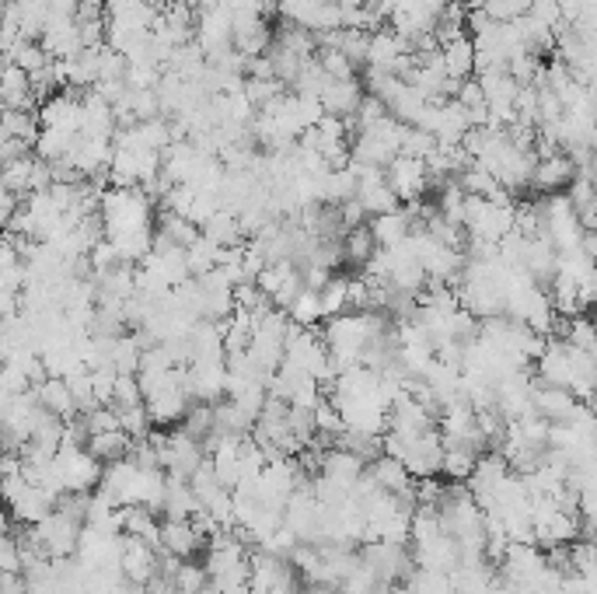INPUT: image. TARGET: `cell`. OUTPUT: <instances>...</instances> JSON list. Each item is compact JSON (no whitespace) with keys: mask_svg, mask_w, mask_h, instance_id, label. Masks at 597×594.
Masks as SVG:
<instances>
[{"mask_svg":"<svg viewBox=\"0 0 597 594\" xmlns=\"http://www.w3.org/2000/svg\"><path fill=\"white\" fill-rule=\"evenodd\" d=\"M482 11H486L496 25H507V21H514V18H521V14H524L521 7H517V0H489Z\"/></svg>","mask_w":597,"mask_h":594,"instance_id":"28","label":"cell"},{"mask_svg":"<svg viewBox=\"0 0 597 594\" xmlns=\"http://www.w3.org/2000/svg\"><path fill=\"white\" fill-rule=\"evenodd\" d=\"M0 594H25V581H21V574L0 577Z\"/></svg>","mask_w":597,"mask_h":594,"instance_id":"30","label":"cell"},{"mask_svg":"<svg viewBox=\"0 0 597 594\" xmlns=\"http://www.w3.org/2000/svg\"><path fill=\"white\" fill-rule=\"evenodd\" d=\"M364 95H367L364 84H360L357 77H350V81H325V88L318 91V102H322L325 116L350 119Z\"/></svg>","mask_w":597,"mask_h":594,"instance_id":"7","label":"cell"},{"mask_svg":"<svg viewBox=\"0 0 597 594\" xmlns=\"http://www.w3.org/2000/svg\"><path fill=\"white\" fill-rule=\"evenodd\" d=\"M53 500H56L53 493H46L42 486L28 483L25 490L11 500V504H4V511H7V518L18 521L21 528H32V525H39L46 514H53Z\"/></svg>","mask_w":597,"mask_h":594,"instance_id":"5","label":"cell"},{"mask_svg":"<svg viewBox=\"0 0 597 594\" xmlns=\"http://www.w3.org/2000/svg\"><path fill=\"white\" fill-rule=\"evenodd\" d=\"M199 235L210 238L213 245H220V249H231V245H241V228H238V214L234 210H213L210 217H206L203 224H199Z\"/></svg>","mask_w":597,"mask_h":594,"instance_id":"12","label":"cell"},{"mask_svg":"<svg viewBox=\"0 0 597 594\" xmlns=\"http://www.w3.org/2000/svg\"><path fill=\"white\" fill-rule=\"evenodd\" d=\"M573 175H577V172H573L570 154H556V158L535 161L528 186L535 189V193H542V196H549V193H566V186L573 182Z\"/></svg>","mask_w":597,"mask_h":594,"instance_id":"6","label":"cell"},{"mask_svg":"<svg viewBox=\"0 0 597 594\" xmlns=\"http://www.w3.org/2000/svg\"><path fill=\"white\" fill-rule=\"evenodd\" d=\"M18 210V196L0 189V235H7V224H11V214Z\"/></svg>","mask_w":597,"mask_h":594,"instance_id":"29","label":"cell"},{"mask_svg":"<svg viewBox=\"0 0 597 594\" xmlns=\"http://www.w3.org/2000/svg\"><path fill=\"white\" fill-rule=\"evenodd\" d=\"M0 4H4V7H7V4H11V0H0Z\"/></svg>","mask_w":597,"mask_h":594,"instance_id":"35","label":"cell"},{"mask_svg":"<svg viewBox=\"0 0 597 594\" xmlns=\"http://www.w3.org/2000/svg\"><path fill=\"white\" fill-rule=\"evenodd\" d=\"M339 242H343V266H353V270H364V266L374 259V252H378V242H374L367 224L350 228Z\"/></svg>","mask_w":597,"mask_h":594,"instance_id":"15","label":"cell"},{"mask_svg":"<svg viewBox=\"0 0 597 594\" xmlns=\"http://www.w3.org/2000/svg\"><path fill=\"white\" fill-rule=\"evenodd\" d=\"M437 147V140L430 137L426 130H419V126H402V140H398V154H405V158H419L423 161L426 154Z\"/></svg>","mask_w":597,"mask_h":594,"instance_id":"24","label":"cell"},{"mask_svg":"<svg viewBox=\"0 0 597 594\" xmlns=\"http://www.w3.org/2000/svg\"><path fill=\"white\" fill-rule=\"evenodd\" d=\"M0 109L35 112L32 81H28L25 70H18L14 63H0Z\"/></svg>","mask_w":597,"mask_h":594,"instance_id":"8","label":"cell"},{"mask_svg":"<svg viewBox=\"0 0 597 594\" xmlns=\"http://www.w3.org/2000/svg\"><path fill=\"white\" fill-rule=\"evenodd\" d=\"M0 574H21V556L14 535H0Z\"/></svg>","mask_w":597,"mask_h":594,"instance_id":"27","label":"cell"},{"mask_svg":"<svg viewBox=\"0 0 597 594\" xmlns=\"http://www.w3.org/2000/svg\"><path fill=\"white\" fill-rule=\"evenodd\" d=\"M385 182L392 186L398 203H416V200H426V196H430V175H426V165L419 158L395 154V158L385 165Z\"/></svg>","mask_w":597,"mask_h":594,"instance_id":"2","label":"cell"},{"mask_svg":"<svg viewBox=\"0 0 597 594\" xmlns=\"http://www.w3.org/2000/svg\"><path fill=\"white\" fill-rule=\"evenodd\" d=\"M81 528H84L81 521L53 511V514H46L39 525L28 528V535L39 542V549L49 556V560H70V556L77 553V542H81Z\"/></svg>","mask_w":597,"mask_h":594,"instance_id":"1","label":"cell"},{"mask_svg":"<svg viewBox=\"0 0 597 594\" xmlns=\"http://www.w3.org/2000/svg\"><path fill=\"white\" fill-rule=\"evenodd\" d=\"M367 472H371L374 483H378L385 493H392V497H398V493H405V490H412V483H416V479L405 472V465L398 462V458H392V455H378Z\"/></svg>","mask_w":597,"mask_h":594,"instance_id":"14","label":"cell"},{"mask_svg":"<svg viewBox=\"0 0 597 594\" xmlns=\"http://www.w3.org/2000/svg\"><path fill=\"white\" fill-rule=\"evenodd\" d=\"M252 4L259 7V14L266 18V14H276V4H280V0H252Z\"/></svg>","mask_w":597,"mask_h":594,"instance_id":"32","label":"cell"},{"mask_svg":"<svg viewBox=\"0 0 597 594\" xmlns=\"http://www.w3.org/2000/svg\"><path fill=\"white\" fill-rule=\"evenodd\" d=\"M32 158L35 154H28V158H18V161H4L0 165V189H7V193H28V175H32Z\"/></svg>","mask_w":597,"mask_h":594,"instance_id":"21","label":"cell"},{"mask_svg":"<svg viewBox=\"0 0 597 594\" xmlns=\"http://www.w3.org/2000/svg\"><path fill=\"white\" fill-rule=\"evenodd\" d=\"M475 458L479 455H472V451H465V448H444L437 476L444 479V483H465L475 469Z\"/></svg>","mask_w":597,"mask_h":594,"instance_id":"17","label":"cell"},{"mask_svg":"<svg viewBox=\"0 0 597 594\" xmlns=\"http://www.w3.org/2000/svg\"><path fill=\"white\" fill-rule=\"evenodd\" d=\"M179 430L193 437V441L206 444V437L213 434V402H189Z\"/></svg>","mask_w":597,"mask_h":594,"instance_id":"19","label":"cell"},{"mask_svg":"<svg viewBox=\"0 0 597 594\" xmlns=\"http://www.w3.org/2000/svg\"><path fill=\"white\" fill-rule=\"evenodd\" d=\"M32 392H35V402H39L46 413L60 416V420L77 416V406H74V395H70V388H67V378H53V374H49V378H42Z\"/></svg>","mask_w":597,"mask_h":594,"instance_id":"9","label":"cell"},{"mask_svg":"<svg viewBox=\"0 0 597 594\" xmlns=\"http://www.w3.org/2000/svg\"><path fill=\"white\" fill-rule=\"evenodd\" d=\"M203 549V539L193 528L189 518H165L158 528V553H168L175 560H196V553Z\"/></svg>","mask_w":597,"mask_h":594,"instance_id":"4","label":"cell"},{"mask_svg":"<svg viewBox=\"0 0 597 594\" xmlns=\"http://www.w3.org/2000/svg\"><path fill=\"white\" fill-rule=\"evenodd\" d=\"M287 318L294 325H304V329H318V325L325 322L322 304H318V294L308 291V287H301V294H297L294 304L287 308Z\"/></svg>","mask_w":597,"mask_h":594,"instance_id":"18","label":"cell"},{"mask_svg":"<svg viewBox=\"0 0 597 594\" xmlns=\"http://www.w3.org/2000/svg\"><path fill=\"white\" fill-rule=\"evenodd\" d=\"M130 448H133V437L123 434V430H105V434H91L88 441H84V451L102 465L126 458L130 455Z\"/></svg>","mask_w":597,"mask_h":594,"instance_id":"13","label":"cell"},{"mask_svg":"<svg viewBox=\"0 0 597 594\" xmlns=\"http://www.w3.org/2000/svg\"><path fill=\"white\" fill-rule=\"evenodd\" d=\"M217 263H220V245H213L210 238L199 235L196 242L186 249V270H189V277H193V280L213 273V270H217Z\"/></svg>","mask_w":597,"mask_h":594,"instance_id":"16","label":"cell"},{"mask_svg":"<svg viewBox=\"0 0 597 594\" xmlns=\"http://www.w3.org/2000/svg\"><path fill=\"white\" fill-rule=\"evenodd\" d=\"M0 140H4V119H0Z\"/></svg>","mask_w":597,"mask_h":594,"instance_id":"34","label":"cell"},{"mask_svg":"<svg viewBox=\"0 0 597 594\" xmlns=\"http://www.w3.org/2000/svg\"><path fill=\"white\" fill-rule=\"evenodd\" d=\"M77 7H81V11H98V14H105V0H77Z\"/></svg>","mask_w":597,"mask_h":594,"instance_id":"31","label":"cell"},{"mask_svg":"<svg viewBox=\"0 0 597 594\" xmlns=\"http://www.w3.org/2000/svg\"><path fill=\"white\" fill-rule=\"evenodd\" d=\"M0 119H4V137H18V140L35 144V137H39V119H35V112L0 109Z\"/></svg>","mask_w":597,"mask_h":594,"instance_id":"20","label":"cell"},{"mask_svg":"<svg viewBox=\"0 0 597 594\" xmlns=\"http://www.w3.org/2000/svg\"><path fill=\"white\" fill-rule=\"evenodd\" d=\"M206 570H203V563H196V560H182L179 563V570H175V591L179 594H199L206 588Z\"/></svg>","mask_w":597,"mask_h":594,"instance_id":"25","label":"cell"},{"mask_svg":"<svg viewBox=\"0 0 597 594\" xmlns=\"http://www.w3.org/2000/svg\"><path fill=\"white\" fill-rule=\"evenodd\" d=\"M454 102L461 105V109H479V105H486V95H482L479 81L472 77H465V81L458 84V91H454Z\"/></svg>","mask_w":597,"mask_h":594,"instance_id":"26","label":"cell"},{"mask_svg":"<svg viewBox=\"0 0 597 594\" xmlns=\"http://www.w3.org/2000/svg\"><path fill=\"white\" fill-rule=\"evenodd\" d=\"M580 402L570 388H556V385H531V413H538L549 423H570L577 416Z\"/></svg>","mask_w":597,"mask_h":594,"instance_id":"3","label":"cell"},{"mask_svg":"<svg viewBox=\"0 0 597 594\" xmlns=\"http://www.w3.org/2000/svg\"><path fill=\"white\" fill-rule=\"evenodd\" d=\"M318 294V304H322V315L332 318V315H343L346 311V277H339V273H332L329 280H325L322 291Z\"/></svg>","mask_w":597,"mask_h":594,"instance_id":"22","label":"cell"},{"mask_svg":"<svg viewBox=\"0 0 597 594\" xmlns=\"http://www.w3.org/2000/svg\"><path fill=\"white\" fill-rule=\"evenodd\" d=\"M440 67H444L447 77L454 81H465V77L475 74V46L468 35H458V39L444 42L440 46Z\"/></svg>","mask_w":597,"mask_h":594,"instance_id":"11","label":"cell"},{"mask_svg":"<svg viewBox=\"0 0 597 594\" xmlns=\"http://www.w3.org/2000/svg\"><path fill=\"white\" fill-rule=\"evenodd\" d=\"M531 4H535V0H517V7H521V11H528Z\"/></svg>","mask_w":597,"mask_h":594,"instance_id":"33","label":"cell"},{"mask_svg":"<svg viewBox=\"0 0 597 594\" xmlns=\"http://www.w3.org/2000/svg\"><path fill=\"white\" fill-rule=\"evenodd\" d=\"M315 60H318V67H322V74L329 77V81H350V77H357V67H353L339 49H318Z\"/></svg>","mask_w":597,"mask_h":594,"instance_id":"23","label":"cell"},{"mask_svg":"<svg viewBox=\"0 0 597 594\" xmlns=\"http://www.w3.org/2000/svg\"><path fill=\"white\" fill-rule=\"evenodd\" d=\"M367 228H371L374 242H378V249H392V245L405 242V238L412 235V217L405 207L392 210V214H378L367 221Z\"/></svg>","mask_w":597,"mask_h":594,"instance_id":"10","label":"cell"}]
</instances>
